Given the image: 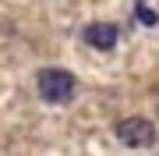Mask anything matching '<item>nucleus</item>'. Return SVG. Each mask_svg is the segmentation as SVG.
Here are the masks:
<instances>
[{
    "label": "nucleus",
    "mask_w": 159,
    "mask_h": 156,
    "mask_svg": "<svg viewBox=\"0 0 159 156\" xmlns=\"http://www.w3.org/2000/svg\"><path fill=\"white\" fill-rule=\"evenodd\" d=\"M117 39H120V29L113 21H92V25H85V43L96 46V50H113Z\"/></svg>",
    "instance_id": "7ed1b4c3"
},
{
    "label": "nucleus",
    "mask_w": 159,
    "mask_h": 156,
    "mask_svg": "<svg viewBox=\"0 0 159 156\" xmlns=\"http://www.w3.org/2000/svg\"><path fill=\"white\" fill-rule=\"evenodd\" d=\"M35 89H39V96L46 103H67V99H74L78 82H74V75L64 71V68H43L39 78H35Z\"/></svg>",
    "instance_id": "f257e3e1"
},
{
    "label": "nucleus",
    "mask_w": 159,
    "mask_h": 156,
    "mask_svg": "<svg viewBox=\"0 0 159 156\" xmlns=\"http://www.w3.org/2000/svg\"><path fill=\"white\" fill-rule=\"evenodd\" d=\"M117 139L124 145H131V149H145V145L156 142V128L148 117H124L117 124Z\"/></svg>",
    "instance_id": "f03ea898"
},
{
    "label": "nucleus",
    "mask_w": 159,
    "mask_h": 156,
    "mask_svg": "<svg viewBox=\"0 0 159 156\" xmlns=\"http://www.w3.org/2000/svg\"><path fill=\"white\" fill-rule=\"evenodd\" d=\"M138 21H142V25H156V21H159V14H156V11H148V7L142 4V7H138Z\"/></svg>",
    "instance_id": "20e7f679"
}]
</instances>
